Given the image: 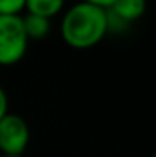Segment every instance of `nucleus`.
I'll use <instances>...</instances> for the list:
<instances>
[{
  "mask_svg": "<svg viewBox=\"0 0 156 157\" xmlns=\"http://www.w3.org/2000/svg\"><path fill=\"white\" fill-rule=\"evenodd\" d=\"M59 31L66 46L74 49H90L109 33L107 9L81 0L63 13Z\"/></svg>",
  "mask_w": 156,
  "mask_h": 157,
  "instance_id": "1",
  "label": "nucleus"
},
{
  "mask_svg": "<svg viewBox=\"0 0 156 157\" xmlns=\"http://www.w3.org/2000/svg\"><path fill=\"white\" fill-rule=\"evenodd\" d=\"M30 40L22 28V15H0V66L18 64Z\"/></svg>",
  "mask_w": 156,
  "mask_h": 157,
  "instance_id": "2",
  "label": "nucleus"
},
{
  "mask_svg": "<svg viewBox=\"0 0 156 157\" xmlns=\"http://www.w3.org/2000/svg\"><path fill=\"white\" fill-rule=\"evenodd\" d=\"M30 144V126L17 113L7 112L0 119V154L22 155Z\"/></svg>",
  "mask_w": 156,
  "mask_h": 157,
  "instance_id": "3",
  "label": "nucleus"
},
{
  "mask_svg": "<svg viewBox=\"0 0 156 157\" xmlns=\"http://www.w3.org/2000/svg\"><path fill=\"white\" fill-rule=\"evenodd\" d=\"M147 0H114L107 7L109 17V31L114 26H129L136 20H140L145 15Z\"/></svg>",
  "mask_w": 156,
  "mask_h": 157,
  "instance_id": "4",
  "label": "nucleus"
},
{
  "mask_svg": "<svg viewBox=\"0 0 156 157\" xmlns=\"http://www.w3.org/2000/svg\"><path fill=\"white\" fill-rule=\"evenodd\" d=\"M22 28H24V33H26L28 40H42L51 31V20L39 17V15L26 13L22 17Z\"/></svg>",
  "mask_w": 156,
  "mask_h": 157,
  "instance_id": "5",
  "label": "nucleus"
},
{
  "mask_svg": "<svg viewBox=\"0 0 156 157\" xmlns=\"http://www.w3.org/2000/svg\"><path fill=\"white\" fill-rule=\"evenodd\" d=\"M66 0H26L24 11L31 15H39L44 18H53L59 13H63Z\"/></svg>",
  "mask_w": 156,
  "mask_h": 157,
  "instance_id": "6",
  "label": "nucleus"
},
{
  "mask_svg": "<svg viewBox=\"0 0 156 157\" xmlns=\"http://www.w3.org/2000/svg\"><path fill=\"white\" fill-rule=\"evenodd\" d=\"M26 0H0V15H20Z\"/></svg>",
  "mask_w": 156,
  "mask_h": 157,
  "instance_id": "7",
  "label": "nucleus"
},
{
  "mask_svg": "<svg viewBox=\"0 0 156 157\" xmlns=\"http://www.w3.org/2000/svg\"><path fill=\"white\" fill-rule=\"evenodd\" d=\"M7 112H9V110H7V95H6L4 88L0 86V119L4 117Z\"/></svg>",
  "mask_w": 156,
  "mask_h": 157,
  "instance_id": "8",
  "label": "nucleus"
},
{
  "mask_svg": "<svg viewBox=\"0 0 156 157\" xmlns=\"http://www.w3.org/2000/svg\"><path fill=\"white\" fill-rule=\"evenodd\" d=\"M83 2H88V4H94V6H99V7H103V9H107L114 0H83Z\"/></svg>",
  "mask_w": 156,
  "mask_h": 157,
  "instance_id": "9",
  "label": "nucleus"
},
{
  "mask_svg": "<svg viewBox=\"0 0 156 157\" xmlns=\"http://www.w3.org/2000/svg\"><path fill=\"white\" fill-rule=\"evenodd\" d=\"M0 157H22V155H2V154H0Z\"/></svg>",
  "mask_w": 156,
  "mask_h": 157,
  "instance_id": "10",
  "label": "nucleus"
}]
</instances>
